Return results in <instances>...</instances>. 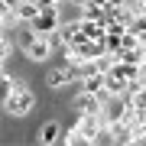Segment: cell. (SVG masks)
<instances>
[{"label":"cell","instance_id":"cell-1","mask_svg":"<svg viewBox=\"0 0 146 146\" xmlns=\"http://www.w3.org/2000/svg\"><path fill=\"white\" fill-rule=\"evenodd\" d=\"M33 107H36V94H33V88H29L26 81L13 78V91L3 98V110L13 114V117H23V114H29Z\"/></svg>","mask_w":146,"mask_h":146},{"label":"cell","instance_id":"cell-2","mask_svg":"<svg viewBox=\"0 0 146 146\" xmlns=\"http://www.w3.org/2000/svg\"><path fill=\"white\" fill-rule=\"evenodd\" d=\"M101 107H104V98H101V94H91L84 88L75 94V110H78V114H101Z\"/></svg>","mask_w":146,"mask_h":146},{"label":"cell","instance_id":"cell-3","mask_svg":"<svg viewBox=\"0 0 146 146\" xmlns=\"http://www.w3.org/2000/svg\"><path fill=\"white\" fill-rule=\"evenodd\" d=\"M58 26H62V16H58V10H42L39 20L33 23V29H36L39 36H52V33H58Z\"/></svg>","mask_w":146,"mask_h":146},{"label":"cell","instance_id":"cell-4","mask_svg":"<svg viewBox=\"0 0 146 146\" xmlns=\"http://www.w3.org/2000/svg\"><path fill=\"white\" fill-rule=\"evenodd\" d=\"M75 127H78V130L88 136V140H94V136H98V130L104 127V120H101V114H78Z\"/></svg>","mask_w":146,"mask_h":146},{"label":"cell","instance_id":"cell-5","mask_svg":"<svg viewBox=\"0 0 146 146\" xmlns=\"http://www.w3.org/2000/svg\"><path fill=\"white\" fill-rule=\"evenodd\" d=\"M49 55H52V36H39L26 49V58H33V62H46Z\"/></svg>","mask_w":146,"mask_h":146},{"label":"cell","instance_id":"cell-6","mask_svg":"<svg viewBox=\"0 0 146 146\" xmlns=\"http://www.w3.org/2000/svg\"><path fill=\"white\" fill-rule=\"evenodd\" d=\"M65 136V130L55 123V120H49V123H42V130H39V143L42 146H52V143H58Z\"/></svg>","mask_w":146,"mask_h":146},{"label":"cell","instance_id":"cell-7","mask_svg":"<svg viewBox=\"0 0 146 146\" xmlns=\"http://www.w3.org/2000/svg\"><path fill=\"white\" fill-rule=\"evenodd\" d=\"M110 130H114V143H117V146H130V143H133V127L127 123V120L110 123Z\"/></svg>","mask_w":146,"mask_h":146},{"label":"cell","instance_id":"cell-8","mask_svg":"<svg viewBox=\"0 0 146 146\" xmlns=\"http://www.w3.org/2000/svg\"><path fill=\"white\" fill-rule=\"evenodd\" d=\"M39 13H42V7H39V3H26V0H23V3L16 7V16H20V23H36V20H39Z\"/></svg>","mask_w":146,"mask_h":146},{"label":"cell","instance_id":"cell-9","mask_svg":"<svg viewBox=\"0 0 146 146\" xmlns=\"http://www.w3.org/2000/svg\"><path fill=\"white\" fill-rule=\"evenodd\" d=\"M36 39H39V33L33 29V23H23V29L16 33V46H20L23 52H26V49H29V46H33Z\"/></svg>","mask_w":146,"mask_h":146},{"label":"cell","instance_id":"cell-10","mask_svg":"<svg viewBox=\"0 0 146 146\" xmlns=\"http://www.w3.org/2000/svg\"><path fill=\"white\" fill-rule=\"evenodd\" d=\"M62 143H68V146H91V140H88V136L78 130V127H72V130L62 136Z\"/></svg>","mask_w":146,"mask_h":146},{"label":"cell","instance_id":"cell-11","mask_svg":"<svg viewBox=\"0 0 146 146\" xmlns=\"http://www.w3.org/2000/svg\"><path fill=\"white\" fill-rule=\"evenodd\" d=\"M0 23H3V33L13 29V26H23L20 16H16V10H7V7H0Z\"/></svg>","mask_w":146,"mask_h":146},{"label":"cell","instance_id":"cell-12","mask_svg":"<svg viewBox=\"0 0 146 146\" xmlns=\"http://www.w3.org/2000/svg\"><path fill=\"white\" fill-rule=\"evenodd\" d=\"M107 143H110V146H117V143H114V130H110V127L104 123V127L98 130V136L91 140V146H107Z\"/></svg>","mask_w":146,"mask_h":146},{"label":"cell","instance_id":"cell-13","mask_svg":"<svg viewBox=\"0 0 146 146\" xmlns=\"http://www.w3.org/2000/svg\"><path fill=\"white\" fill-rule=\"evenodd\" d=\"M13 46H16V42L7 39V33H3V39H0V58H3V65H7V58L13 55Z\"/></svg>","mask_w":146,"mask_h":146},{"label":"cell","instance_id":"cell-14","mask_svg":"<svg viewBox=\"0 0 146 146\" xmlns=\"http://www.w3.org/2000/svg\"><path fill=\"white\" fill-rule=\"evenodd\" d=\"M123 36H114V33H107V39H104V46H107V52H120V46H123V42H120Z\"/></svg>","mask_w":146,"mask_h":146},{"label":"cell","instance_id":"cell-15","mask_svg":"<svg viewBox=\"0 0 146 146\" xmlns=\"http://www.w3.org/2000/svg\"><path fill=\"white\" fill-rule=\"evenodd\" d=\"M20 3H23V0H0V7H7V10H16Z\"/></svg>","mask_w":146,"mask_h":146},{"label":"cell","instance_id":"cell-16","mask_svg":"<svg viewBox=\"0 0 146 146\" xmlns=\"http://www.w3.org/2000/svg\"><path fill=\"white\" fill-rule=\"evenodd\" d=\"M65 3H68V7H78V10H84V7L91 3V0H65Z\"/></svg>","mask_w":146,"mask_h":146},{"label":"cell","instance_id":"cell-17","mask_svg":"<svg viewBox=\"0 0 146 146\" xmlns=\"http://www.w3.org/2000/svg\"><path fill=\"white\" fill-rule=\"evenodd\" d=\"M123 3H127V0H123Z\"/></svg>","mask_w":146,"mask_h":146}]
</instances>
